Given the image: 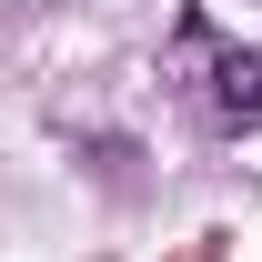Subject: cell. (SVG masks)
I'll use <instances>...</instances> for the list:
<instances>
[{
	"instance_id": "1",
	"label": "cell",
	"mask_w": 262,
	"mask_h": 262,
	"mask_svg": "<svg viewBox=\"0 0 262 262\" xmlns=\"http://www.w3.org/2000/svg\"><path fill=\"white\" fill-rule=\"evenodd\" d=\"M202 101H212L222 131H262V51H222L212 81H202Z\"/></svg>"
}]
</instances>
